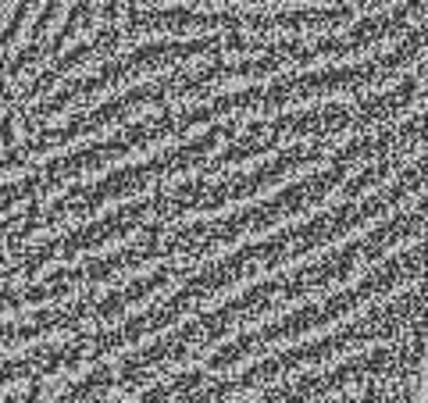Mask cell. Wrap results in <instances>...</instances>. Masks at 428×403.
<instances>
[{"label": "cell", "instance_id": "cell-1", "mask_svg": "<svg viewBox=\"0 0 428 403\" xmlns=\"http://www.w3.org/2000/svg\"><path fill=\"white\" fill-rule=\"evenodd\" d=\"M421 403H428V386H425V400H421Z\"/></svg>", "mask_w": 428, "mask_h": 403}]
</instances>
